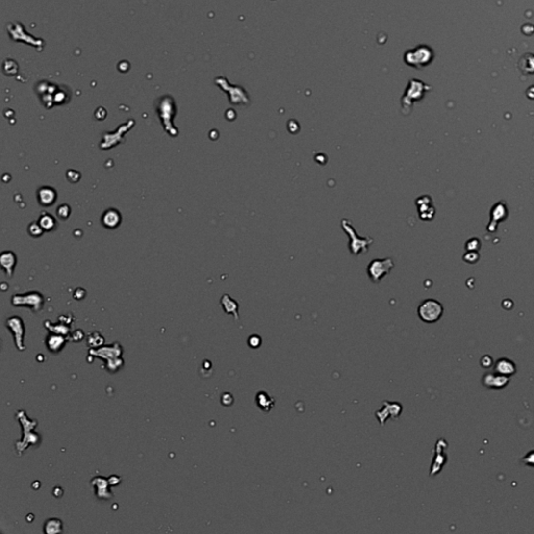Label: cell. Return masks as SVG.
Returning <instances> with one entry per match:
<instances>
[{
	"label": "cell",
	"instance_id": "7402d4cb",
	"mask_svg": "<svg viewBox=\"0 0 534 534\" xmlns=\"http://www.w3.org/2000/svg\"><path fill=\"white\" fill-rule=\"evenodd\" d=\"M528 66H530L529 73H533L534 72V55L533 54H526L520 62V68L524 72H526V70H527Z\"/></svg>",
	"mask_w": 534,
	"mask_h": 534
},
{
	"label": "cell",
	"instance_id": "5b68a950",
	"mask_svg": "<svg viewBox=\"0 0 534 534\" xmlns=\"http://www.w3.org/2000/svg\"><path fill=\"white\" fill-rule=\"evenodd\" d=\"M394 267V262L392 258L385 259H375L371 261L367 266V276L371 279V281L375 284L380 283L382 279L388 275Z\"/></svg>",
	"mask_w": 534,
	"mask_h": 534
},
{
	"label": "cell",
	"instance_id": "7c38bea8",
	"mask_svg": "<svg viewBox=\"0 0 534 534\" xmlns=\"http://www.w3.org/2000/svg\"><path fill=\"white\" fill-rule=\"evenodd\" d=\"M92 484L97 488L96 495L98 498L110 499L112 497V495L110 494L111 491L109 489V485H111L109 479H105L102 477H96L92 480Z\"/></svg>",
	"mask_w": 534,
	"mask_h": 534
},
{
	"label": "cell",
	"instance_id": "e0dca14e",
	"mask_svg": "<svg viewBox=\"0 0 534 534\" xmlns=\"http://www.w3.org/2000/svg\"><path fill=\"white\" fill-rule=\"evenodd\" d=\"M221 305H223L224 310L228 314H233L236 319L239 318V315H238V308H239V305H238L236 301L229 298L228 294H225L223 299H221Z\"/></svg>",
	"mask_w": 534,
	"mask_h": 534
},
{
	"label": "cell",
	"instance_id": "4316f807",
	"mask_svg": "<svg viewBox=\"0 0 534 534\" xmlns=\"http://www.w3.org/2000/svg\"><path fill=\"white\" fill-rule=\"evenodd\" d=\"M249 344H250L251 348L256 349V348L261 346V338L259 337L258 335H253L249 338Z\"/></svg>",
	"mask_w": 534,
	"mask_h": 534
},
{
	"label": "cell",
	"instance_id": "277c9868",
	"mask_svg": "<svg viewBox=\"0 0 534 534\" xmlns=\"http://www.w3.org/2000/svg\"><path fill=\"white\" fill-rule=\"evenodd\" d=\"M417 314L427 324L436 323L443 314V307L436 300H425L417 308Z\"/></svg>",
	"mask_w": 534,
	"mask_h": 534
},
{
	"label": "cell",
	"instance_id": "44dd1931",
	"mask_svg": "<svg viewBox=\"0 0 534 534\" xmlns=\"http://www.w3.org/2000/svg\"><path fill=\"white\" fill-rule=\"evenodd\" d=\"M68 325L66 324H57V325H52L51 323L49 322H45V327L48 329L49 331H51L52 333H55V334H60V335H68L69 334V327H67Z\"/></svg>",
	"mask_w": 534,
	"mask_h": 534
},
{
	"label": "cell",
	"instance_id": "4fadbf2b",
	"mask_svg": "<svg viewBox=\"0 0 534 534\" xmlns=\"http://www.w3.org/2000/svg\"><path fill=\"white\" fill-rule=\"evenodd\" d=\"M38 200L42 206H51L56 200V192L51 187H42L38 191Z\"/></svg>",
	"mask_w": 534,
	"mask_h": 534
},
{
	"label": "cell",
	"instance_id": "8992f818",
	"mask_svg": "<svg viewBox=\"0 0 534 534\" xmlns=\"http://www.w3.org/2000/svg\"><path fill=\"white\" fill-rule=\"evenodd\" d=\"M12 304L14 306H27L30 307L32 311L38 312L43 308V295L36 291L14 295Z\"/></svg>",
	"mask_w": 534,
	"mask_h": 534
},
{
	"label": "cell",
	"instance_id": "7a4b0ae2",
	"mask_svg": "<svg viewBox=\"0 0 534 534\" xmlns=\"http://www.w3.org/2000/svg\"><path fill=\"white\" fill-rule=\"evenodd\" d=\"M341 227L343 229L344 233L348 234V236L350 237L349 249L351 254H355V256H358L360 253H366L368 251L369 245L374 242L372 238L359 237L350 219H342Z\"/></svg>",
	"mask_w": 534,
	"mask_h": 534
},
{
	"label": "cell",
	"instance_id": "484cf974",
	"mask_svg": "<svg viewBox=\"0 0 534 534\" xmlns=\"http://www.w3.org/2000/svg\"><path fill=\"white\" fill-rule=\"evenodd\" d=\"M69 213H70V208L67 206V204H63V206H61L59 209H57V215H59L62 219L67 218Z\"/></svg>",
	"mask_w": 534,
	"mask_h": 534
},
{
	"label": "cell",
	"instance_id": "2e32d148",
	"mask_svg": "<svg viewBox=\"0 0 534 534\" xmlns=\"http://www.w3.org/2000/svg\"><path fill=\"white\" fill-rule=\"evenodd\" d=\"M16 262H17V259H16L14 253L3 252L1 254V257H0V263H1L2 268L5 270L6 276L11 277L13 275V270L16 265Z\"/></svg>",
	"mask_w": 534,
	"mask_h": 534
},
{
	"label": "cell",
	"instance_id": "9c48e42d",
	"mask_svg": "<svg viewBox=\"0 0 534 534\" xmlns=\"http://www.w3.org/2000/svg\"><path fill=\"white\" fill-rule=\"evenodd\" d=\"M509 377L501 375L497 372L487 373L482 378V384L489 389H503L509 384Z\"/></svg>",
	"mask_w": 534,
	"mask_h": 534
},
{
	"label": "cell",
	"instance_id": "ac0fdd59",
	"mask_svg": "<svg viewBox=\"0 0 534 534\" xmlns=\"http://www.w3.org/2000/svg\"><path fill=\"white\" fill-rule=\"evenodd\" d=\"M63 530L62 522L57 519H51L48 520L44 525V531L47 534H55L61 533Z\"/></svg>",
	"mask_w": 534,
	"mask_h": 534
},
{
	"label": "cell",
	"instance_id": "83f0119b",
	"mask_svg": "<svg viewBox=\"0 0 534 534\" xmlns=\"http://www.w3.org/2000/svg\"><path fill=\"white\" fill-rule=\"evenodd\" d=\"M523 462L527 465L534 466V451L529 452V453L523 458Z\"/></svg>",
	"mask_w": 534,
	"mask_h": 534
},
{
	"label": "cell",
	"instance_id": "9a60e30c",
	"mask_svg": "<svg viewBox=\"0 0 534 534\" xmlns=\"http://www.w3.org/2000/svg\"><path fill=\"white\" fill-rule=\"evenodd\" d=\"M102 225L105 228L115 229V228H117L120 225L121 216H120L119 212L117 210L110 209V210L104 212V214L102 215Z\"/></svg>",
	"mask_w": 534,
	"mask_h": 534
},
{
	"label": "cell",
	"instance_id": "f546056e",
	"mask_svg": "<svg viewBox=\"0 0 534 534\" xmlns=\"http://www.w3.org/2000/svg\"><path fill=\"white\" fill-rule=\"evenodd\" d=\"M109 481L111 485H117V484L120 482V478L117 477V476H112V477L109 478Z\"/></svg>",
	"mask_w": 534,
	"mask_h": 534
},
{
	"label": "cell",
	"instance_id": "3957f363",
	"mask_svg": "<svg viewBox=\"0 0 534 534\" xmlns=\"http://www.w3.org/2000/svg\"><path fill=\"white\" fill-rule=\"evenodd\" d=\"M434 57L432 49L426 45H420L414 49H410L404 56L407 65L414 68H423L429 65Z\"/></svg>",
	"mask_w": 534,
	"mask_h": 534
},
{
	"label": "cell",
	"instance_id": "52a82bcc",
	"mask_svg": "<svg viewBox=\"0 0 534 534\" xmlns=\"http://www.w3.org/2000/svg\"><path fill=\"white\" fill-rule=\"evenodd\" d=\"M426 86L424 83L420 80H411L409 83V86L404 94L403 100H402V105L403 108H407V106L411 105L415 101L421 100L424 95Z\"/></svg>",
	"mask_w": 534,
	"mask_h": 534
},
{
	"label": "cell",
	"instance_id": "ffe728a7",
	"mask_svg": "<svg viewBox=\"0 0 534 534\" xmlns=\"http://www.w3.org/2000/svg\"><path fill=\"white\" fill-rule=\"evenodd\" d=\"M39 225L42 227V229H44V231H51V229H54L55 227V220L54 218L51 216L47 214V213H44V214L40 217L39 219Z\"/></svg>",
	"mask_w": 534,
	"mask_h": 534
},
{
	"label": "cell",
	"instance_id": "603a6c76",
	"mask_svg": "<svg viewBox=\"0 0 534 534\" xmlns=\"http://www.w3.org/2000/svg\"><path fill=\"white\" fill-rule=\"evenodd\" d=\"M103 343V337L100 333H92L88 337V344L92 347H101Z\"/></svg>",
	"mask_w": 534,
	"mask_h": 534
},
{
	"label": "cell",
	"instance_id": "f1b7e54d",
	"mask_svg": "<svg viewBox=\"0 0 534 534\" xmlns=\"http://www.w3.org/2000/svg\"><path fill=\"white\" fill-rule=\"evenodd\" d=\"M78 332H79V330L76 331L75 333H73V334L71 335V337H70L69 339H70V340H72V341H76V342H78V341H80L81 339H83V338H84V334H81V335H79V336H78V335H77V334H78Z\"/></svg>",
	"mask_w": 534,
	"mask_h": 534
},
{
	"label": "cell",
	"instance_id": "8fae6325",
	"mask_svg": "<svg viewBox=\"0 0 534 534\" xmlns=\"http://www.w3.org/2000/svg\"><path fill=\"white\" fill-rule=\"evenodd\" d=\"M495 372L510 378L516 373V366L511 360L507 358H501L495 364Z\"/></svg>",
	"mask_w": 534,
	"mask_h": 534
},
{
	"label": "cell",
	"instance_id": "d6986e66",
	"mask_svg": "<svg viewBox=\"0 0 534 534\" xmlns=\"http://www.w3.org/2000/svg\"><path fill=\"white\" fill-rule=\"evenodd\" d=\"M268 398H270V397L268 396V394L265 391H260L258 393V396H257L258 406L262 410H266V411H268V410L272 409L273 406H274V400L269 399L268 401H266Z\"/></svg>",
	"mask_w": 534,
	"mask_h": 534
},
{
	"label": "cell",
	"instance_id": "cb8c5ba5",
	"mask_svg": "<svg viewBox=\"0 0 534 534\" xmlns=\"http://www.w3.org/2000/svg\"><path fill=\"white\" fill-rule=\"evenodd\" d=\"M106 362H108V363H106V368H108V371H110L112 373L116 372L117 369H119L123 365V360L120 357L109 360V361H106Z\"/></svg>",
	"mask_w": 534,
	"mask_h": 534
},
{
	"label": "cell",
	"instance_id": "30bf717a",
	"mask_svg": "<svg viewBox=\"0 0 534 534\" xmlns=\"http://www.w3.org/2000/svg\"><path fill=\"white\" fill-rule=\"evenodd\" d=\"M89 353L90 355L98 356L105 361H109L115 358H119L122 355V348L119 343L115 342L112 344V346H109V347H102L96 350L91 349Z\"/></svg>",
	"mask_w": 534,
	"mask_h": 534
},
{
	"label": "cell",
	"instance_id": "5bb4252c",
	"mask_svg": "<svg viewBox=\"0 0 534 534\" xmlns=\"http://www.w3.org/2000/svg\"><path fill=\"white\" fill-rule=\"evenodd\" d=\"M67 341H68V338H66L64 335L53 333L47 337L46 346L51 352L57 353L65 347V344Z\"/></svg>",
	"mask_w": 534,
	"mask_h": 534
},
{
	"label": "cell",
	"instance_id": "ba28073f",
	"mask_svg": "<svg viewBox=\"0 0 534 534\" xmlns=\"http://www.w3.org/2000/svg\"><path fill=\"white\" fill-rule=\"evenodd\" d=\"M6 327L12 331L16 347L18 348L19 351H24L26 347L24 346L23 338H24V324L23 320L19 316H12L6 320Z\"/></svg>",
	"mask_w": 534,
	"mask_h": 534
},
{
	"label": "cell",
	"instance_id": "d4e9b609",
	"mask_svg": "<svg viewBox=\"0 0 534 534\" xmlns=\"http://www.w3.org/2000/svg\"><path fill=\"white\" fill-rule=\"evenodd\" d=\"M28 232L32 237H39L42 235L43 229L39 224H31L28 228Z\"/></svg>",
	"mask_w": 534,
	"mask_h": 534
},
{
	"label": "cell",
	"instance_id": "6da1fadb",
	"mask_svg": "<svg viewBox=\"0 0 534 534\" xmlns=\"http://www.w3.org/2000/svg\"><path fill=\"white\" fill-rule=\"evenodd\" d=\"M16 417L18 418L20 422L22 428H23V437L21 441L16 443V450L18 451V453L21 454L22 452L27 449L30 445H38L41 441V436L35 433L34 430L37 427V421H31L27 417L25 411L24 410H20L18 413L16 414Z\"/></svg>",
	"mask_w": 534,
	"mask_h": 534
}]
</instances>
